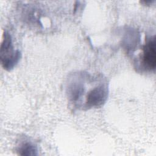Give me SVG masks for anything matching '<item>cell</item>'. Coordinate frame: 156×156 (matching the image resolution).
I'll list each match as a JSON object with an SVG mask.
<instances>
[{
  "instance_id": "2",
  "label": "cell",
  "mask_w": 156,
  "mask_h": 156,
  "mask_svg": "<svg viewBox=\"0 0 156 156\" xmlns=\"http://www.w3.org/2000/svg\"><path fill=\"white\" fill-rule=\"evenodd\" d=\"M108 97L107 85L104 82L98 83L87 93L83 107L87 108L101 106Z\"/></svg>"
},
{
  "instance_id": "1",
  "label": "cell",
  "mask_w": 156,
  "mask_h": 156,
  "mask_svg": "<svg viewBox=\"0 0 156 156\" xmlns=\"http://www.w3.org/2000/svg\"><path fill=\"white\" fill-rule=\"evenodd\" d=\"M0 53L1 65L7 70L13 69L21 58V52L18 50H13L11 36L6 31L3 34Z\"/></svg>"
},
{
  "instance_id": "4",
  "label": "cell",
  "mask_w": 156,
  "mask_h": 156,
  "mask_svg": "<svg viewBox=\"0 0 156 156\" xmlns=\"http://www.w3.org/2000/svg\"><path fill=\"white\" fill-rule=\"evenodd\" d=\"M19 154L23 155H34L37 154L36 146L30 142L23 143L18 149Z\"/></svg>"
},
{
  "instance_id": "3",
  "label": "cell",
  "mask_w": 156,
  "mask_h": 156,
  "mask_svg": "<svg viewBox=\"0 0 156 156\" xmlns=\"http://www.w3.org/2000/svg\"><path fill=\"white\" fill-rule=\"evenodd\" d=\"M142 60L144 65L150 70H154L156 66L155 40L153 37L150 38L143 48Z\"/></svg>"
}]
</instances>
